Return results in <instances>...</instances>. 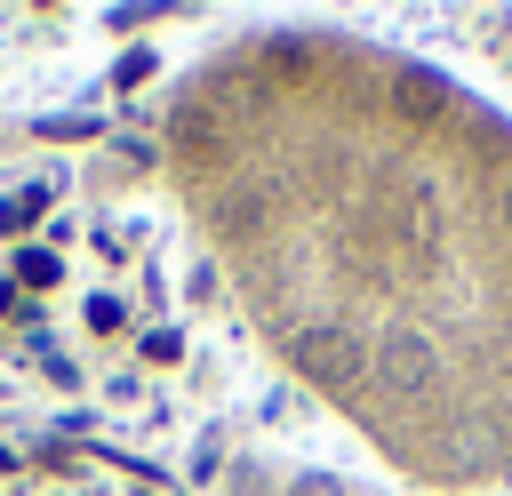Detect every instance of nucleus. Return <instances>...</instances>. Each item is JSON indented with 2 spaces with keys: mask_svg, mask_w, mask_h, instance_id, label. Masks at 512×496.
Segmentation results:
<instances>
[{
  "mask_svg": "<svg viewBox=\"0 0 512 496\" xmlns=\"http://www.w3.org/2000/svg\"><path fill=\"white\" fill-rule=\"evenodd\" d=\"M168 192L256 344L408 488L512 480V120L352 40L208 48L160 112Z\"/></svg>",
  "mask_w": 512,
  "mask_h": 496,
  "instance_id": "f257e3e1",
  "label": "nucleus"
},
{
  "mask_svg": "<svg viewBox=\"0 0 512 496\" xmlns=\"http://www.w3.org/2000/svg\"><path fill=\"white\" fill-rule=\"evenodd\" d=\"M200 328L144 216L72 152L0 136V440L176 488Z\"/></svg>",
  "mask_w": 512,
  "mask_h": 496,
  "instance_id": "f03ea898",
  "label": "nucleus"
},
{
  "mask_svg": "<svg viewBox=\"0 0 512 496\" xmlns=\"http://www.w3.org/2000/svg\"><path fill=\"white\" fill-rule=\"evenodd\" d=\"M0 496H176V488H168V480H144V472L88 464V456H56V448L0 440Z\"/></svg>",
  "mask_w": 512,
  "mask_h": 496,
  "instance_id": "7ed1b4c3",
  "label": "nucleus"
},
{
  "mask_svg": "<svg viewBox=\"0 0 512 496\" xmlns=\"http://www.w3.org/2000/svg\"><path fill=\"white\" fill-rule=\"evenodd\" d=\"M232 496H368V488H352V480H312V472H240L232 480Z\"/></svg>",
  "mask_w": 512,
  "mask_h": 496,
  "instance_id": "20e7f679",
  "label": "nucleus"
}]
</instances>
